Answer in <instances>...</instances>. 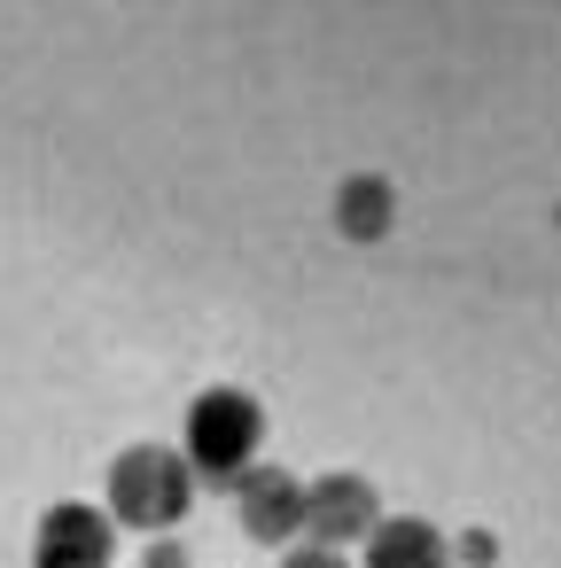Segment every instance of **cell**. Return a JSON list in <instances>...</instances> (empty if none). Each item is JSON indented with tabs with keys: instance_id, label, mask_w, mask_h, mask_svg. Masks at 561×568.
Returning <instances> with one entry per match:
<instances>
[{
	"instance_id": "obj_1",
	"label": "cell",
	"mask_w": 561,
	"mask_h": 568,
	"mask_svg": "<svg viewBox=\"0 0 561 568\" xmlns=\"http://www.w3.org/2000/svg\"><path fill=\"white\" fill-rule=\"evenodd\" d=\"M196 506V467L188 452H164V444H133L110 459V514L133 521V529H172L180 514Z\"/></svg>"
},
{
	"instance_id": "obj_2",
	"label": "cell",
	"mask_w": 561,
	"mask_h": 568,
	"mask_svg": "<svg viewBox=\"0 0 561 568\" xmlns=\"http://www.w3.org/2000/svg\"><path fill=\"white\" fill-rule=\"evenodd\" d=\"M258 436H266V413H258V397H242V389H203L196 405H188V467L203 475V483H242L250 467H258Z\"/></svg>"
},
{
	"instance_id": "obj_3",
	"label": "cell",
	"mask_w": 561,
	"mask_h": 568,
	"mask_svg": "<svg viewBox=\"0 0 561 568\" xmlns=\"http://www.w3.org/2000/svg\"><path fill=\"white\" fill-rule=\"evenodd\" d=\"M382 529V514H374V490L359 483V475H320V483H304V537L312 545H351V537H374Z\"/></svg>"
},
{
	"instance_id": "obj_4",
	"label": "cell",
	"mask_w": 561,
	"mask_h": 568,
	"mask_svg": "<svg viewBox=\"0 0 561 568\" xmlns=\"http://www.w3.org/2000/svg\"><path fill=\"white\" fill-rule=\"evenodd\" d=\"M234 514L258 545H289V537H304V483L281 467H250L234 483Z\"/></svg>"
},
{
	"instance_id": "obj_5",
	"label": "cell",
	"mask_w": 561,
	"mask_h": 568,
	"mask_svg": "<svg viewBox=\"0 0 561 568\" xmlns=\"http://www.w3.org/2000/svg\"><path fill=\"white\" fill-rule=\"evenodd\" d=\"M32 568H110V514L56 506L32 537Z\"/></svg>"
},
{
	"instance_id": "obj_6",
	"label": "cell",
	"mask_w": 561,
	"mask_h": 568,
	"mask_svg": "<svg viewBox=\"0 0 561 568\" xmlns=\"http://www.w3.org/2000/svg\"><path fill=\"white\" fill-rule=\"evenodd\" d=\"M367 568H452V545H444L429 521L398 514V521H382V529L367 537Z\"/></svg>"
},
{
	"instance_id": "obj_7",
	"label": "cell",
	"mask_w": 561,
	"mask_h": 568,
	"mask_svg": "<svg viewBox=\"0 0 561 568\" xmlns=\"http://www.w3.org/2000/svg\"><path fill=\"white\" fill-rule=\"evenodd\" d=\"M335 219H343L351 242H382V226H390V187H382V180H351V187L335 195Z\"/></svg>"
},
{
	"instance_id": "obj_8",
	"label": "cell",
	"mask_w": 561,
	"mask_h": 568,
	"mask_svg": "<svg viewBox=\"0 0 561 568\" xmlns=\"http://www.w3.org/2000/svg\"><path fill=\"white\" fill-rule=\"evenodd\" d=\"M281 568H351V560L328 552V545H297V552H281Z\"/></svg>"
},
{
	"instance_id": "obj_9",
	"label": "cell",
	"mask_w": 561,
	"mask_h": 568,
	"mask_svg": "<svg viewBox=\"0 0 561 568\" xmlns=\"http://www.w3.org/2000/svg\"><path fill=\"white\" fill-rule=\"evenodd\" d=\"M491 552H499V545H491L483 529H468V537H460V560H468V568H491Z\"/></svg>"
},
{
	"instance_id": "obj_10",
	"label": "cell",
	"mask_w": 561,
	"mask_h": 568,
	"mask_svg": "<svg viewBox=\"0 0 561 568\" xmlns=\"http://www.w3.org/2000/svg\"><path fill=\"white\" fill-rule=\"evenodd\" d=\"M141 568H188V552H180V545H172V537H157V545H149V552H141Z\"/></svg>"
}]
</instances>
